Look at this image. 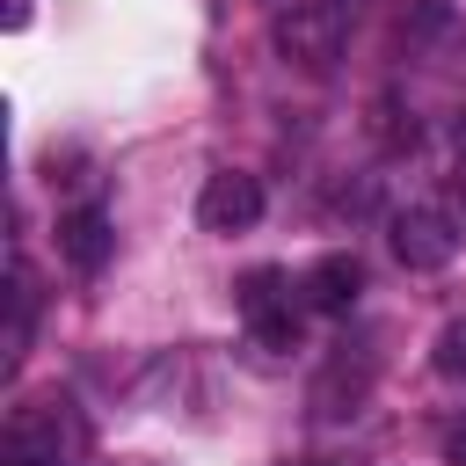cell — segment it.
<instances>
[{"mask_svg": "<svg viewBox=\"0 0 466 466\" xmlns=\"http://www.w3.org/2000/svg\"><path fill=\"white\" fill-rule=\"evenodd\" d=\"M0 466H87V415L66 393L22 400L0 430Z\"/></svg>", "mask_w": 466, "mask_h": 466, "instance_id": "6da1fadb", "label": "cell"}, {"mask_svg": "<svg viewBox=\"0 0 466 466\" xmlns=\"http://www.w3.org/2000/svg\"><path fill=\"white\" fill-rule=\"evenodd\" d=\"M350 22H357V0H291V15L277 22V51L299 58L306 73H328L350 44Z\"/></svg>", "mask_w": 466, "mask_h": 466, "instance_id": "7a4b0ae2", "label": "cell"}, {"mask_svg": "<svg viewBox=\"0 0 466 466\" xmlns=\"http://www.w3.org/2000/svg\"><path fill=\"white\" fill-rule=\"evenodd\" d=\"M299 299L306 291H291V277L284 269H248L240 284H233V306H240V320L255 328V342L262 350H299Z\"/></svg>", "mask_w": 466, "mask_h": 466, "instance_id": "3957f363", "label": "cell"}, {"mask_svg": "<svg viewBox=\"0 0 466 466\" xmlns=\"http://www.w3.org/2000/svg\"><path fill=\"white\" fill-rule=\"evenodd\" d=\"M262 218V182L240 175V167H218L204 189H197V226L204 233H248Z\"/></svg>", "mask_w": 466, "mask_h": 466, "instance_id": "277c9868", "label": "cell"}, {"mask_svg": "<svg viewBox=\"0 0 466 466\" xmlns=\"http://www.w3.org/2000/svg\"><path fill=\"white\" fill-rule=\"evenodd\" d=\"M393 255H400V269H444L459 255V226L437 204H408L393 218Z\"/></svg>", "mask_w": 466, "mask_h": 466, "instance_id": "5b68a950", "label": "cell"}, {"mask_svg": "<svg viewBox=\"0 0 466 466\" xmlns=\"http://www.w3.org/2000/svg\"><path fill=\"white\" fill-rule=\"evenodd\" d=\"M109 248H116V226H109L102 204H73V211L58 218V255H66L73 277H95V269L109 262Z\"/></svg>", "mask_w": 466, "mask_h": 466, "instance_id": "8992f818", "label": "cell"}, {"mask_svg": "<svg viewBox=\"0 0 466 466\" xmlns=\"http://www.w3.org/2000/svg\"><path fill=\"white\" fill-rule=\"evenodd\" d=\"M299 291H306V306H313V313H350V306H357V291H364V262H357V255H320V262L306 269V284H299Z\"/></svg>", "mask_w": 466, "mask_h": 466, "instance_id": "52a82bcc", "label": "cell"}, {"mask_svg": "<svg viewBox=\"0 0 466 466\" xmlns=\"http://www.w3.org/2000/svg\"><path fill=\"white\" fill-rule=\"evenodd\" d=\"M364 386H371V364H357V371H350V357H335V364L320 371V386H313V415H320V422H342V415H357Z\"/></svg>", "mask_w": 466, "mask_h": 466, "instance_id": "ba28073f", "label": "cell"}, {"mask_svg": "<svg viewBox=\"0 0 466 466\" xmlns=\"http://www.w3.org/2000/svg\"><path fill=\"white\" fill-rule=\"evenodd\" d=\"M29 328H36V277L22 255H7V364H22Z\"/></svg>", "mask_w": 466, "mask_h": 466, "instance_id": "9c48e42d", "label": "cell"}, {"mask_svg": "<svg viewBox=\"0 0 466 466\" xmlns=\"http://www.w3.org/2000/svg\"><path fill=\"white\" fill-rule=\"evenodd\" d=\"M444 379H466V320H451L444 335H437V357H430Z\"/></svg>", "mask_w": 466, "mask_h": 466, "instance_id": "30bf717a", "label": "cell"}, {"mask_svg": "<svg viewBox=\"0 0 466 466\" xmlns=\"http://www.w3.org/2000/svg\"><path fill=\"white\" fill-rule=\"evenodd\" d=\"M444 466H466V422L444 430Z\"/></svg>", "mask_w": 466, "mask_h": 466, "instance_id": "8fae6325", "label": "cell"}, {"mask_svg": "<svg viewBox=\"0 0 466 466\" xmlns=\"http://www.w3.org/2000/svg\"><path fill=\"white\" fill-rule=\"evenodd\" d=\"M7 22H15V29H22V22H29V0H15V7H7Z\"/></svg>", "mask_w": 466, "mask_h": 466, "instance_id": "7c38bea8", "label": "cell"}]
</instances>
